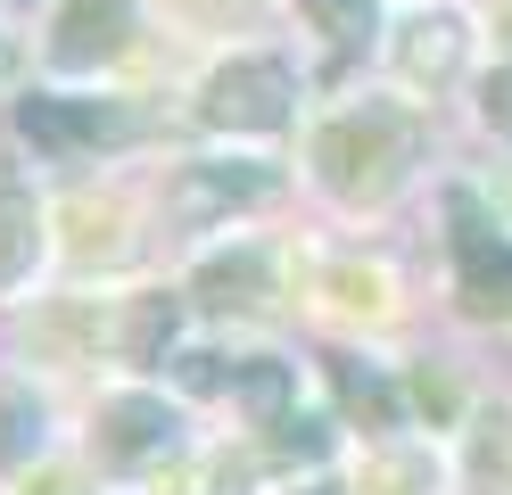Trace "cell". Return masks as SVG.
I'll list each match as a JSON object with an SVG mask.
<instances>
[{
  "mask_svg": "<svg viewBox=\"0 0 512 495\" xmlns=\"http://www.w3.org/2000/svg\"><path fill=\"white\" fill-rule=\"evenodd\" d=\"M413 165H422V108L397 91H356L306 132V182L347 215L389 207L413 182Z\"/></svg>",
  "mask_w": 512,
  "mask_h": 495,
  "instance_id": "6da1fadb",
  "label": "cell"
},
{
  "mask_svg": "<svg viewBox=\"0 0 512 495\" xmlns=\"http://www.w3.org/2000/svg\"><path fill=\"white\" fill-rule=\"evenodd\" d=\"M298 116V66L281 50H232L207 66L199 83V124L207 132H240V141H273Z\"/></svg>",
  "mask_w": 512,
  "mask_h": 495,
  "instance_id": "7a4b0ae2",
  "label": "cell"
},
{
  "mask_svg": "<svg viewBox=\"0 0 512 495\" xmlns=\"http://www.w3.org/2000/svg\"><path fill=\"white\" fill-rule=\"evenodd\" d=\"M17 132L50 165H91L124 141H141V108L133 99H108V91H34L17 108Z\"/></svg>",
  "mask_w": 512,
  "mask_h": 495,
  "instance_id": "3957f363",
  "label": "cell"
},
{
  "mask_svg": "<svg viewBox=\"0 0 512 495\" xmlns=\"http://www.w3.org/2000/svg\"><path fill=\"white\" fill-rule=\"evenodd\" d=\"M182 454H190L182 413H174L157 388H108V396H100V413H91V462H100V471L157 479V471L182 462Z\"/></svg>",
  "mask_w": 512,
  "mask_h": 495,
  "instance_id": "277c9868",
  "label": "cell"
},
{
  "mask_svg": "<svg viewBox=\"0 0 512 495\" xmlns=\"http://www.w3.org/2000/svg\"><path fill=\"white\" fill-rule=\"evenodd\" d=\"M273 198V165L265 157H182L166 182V215L182 231H223L232 215Z\"/></svg>",
  "mask_w": 512,
  "mask_h": 495,
  "instance_id": "5b68a950",
  "label": "cell"
},
{
  "mask_svg": "<svg viewBox=\"0 0 512 495\" xmlns=\"http://www.w3.org/2000/svg\"><path fill=\"white\" fill-rule=\"evenodd\" d=\"M182 388L240 405L248 429H281L298 405V363H281V355H182Z\"/></svg>",
  "mask_w": 512,
  "mask_h": 495,
  "instance_id": "8992f818",
  "label": "cell"
},
{
  "mask_svg": "<svg viewBox=\"0 0 512 495\" xmlns=\"http://www.w3.org/2000/svg\"><path fill=\"white\" fill-rule=\"evenodd\" d=\"M463 66H471V17L463 9H405L397 33H389V75L405 91H446V83H463Z\"/></svg>",
  "mask_w": 512,
  "mask_h": 495,
  "instance_id": "52a82bcc",
  "label": "cell"
},
{
  "mask_svg": "<svg viewBox=\"0 0 512 495\" xmlns=\"http://www.w3.org/2000/svg\"><path fill=\"white\" fill-rule=\"evenodd\" d=\"M190 289H199V306L223 314V322H265L281 306V248L232 240V248H215L199 273H190Z\"/></svg>",
  "mask_w": 512,
  "mask_h": 495,
  "instance_id": "ba28073f",
  "label": "cell"
},
{
  "mask_svg": "<svg viewBox=\"0 0 512 495\" xmlns=\"http://www.w3.org/2000/svg\"><path fill=\"white\" fill-rule=\"evenodd\" d=\"M58 256H67V273H124V264L141 256V240H133V198H124V190L75 198Z\"/></svg>",
  "mask_w": 512,
  "mask_h": 495,
  "instance_id": "9c48e42d",
  "label": "cell"
},
{
  "mask_svg": "<svg viewBox=\"0 0 512 495\" xmlns=\"http://www.w3.org/2000/svg\"><path fill=\"white\" fill-rule=\"evenodd\" d=\"M306 297H314L331 322H364V330H380V322L397 314V273H389L380 256H314Z\"/></svg>",
  "mask_w": 512,
  "mask_h": 495,
  "instance_id": "30bf717a",
  "label": "cell"
},
{
  "mask_svg": "<svg viewBox=\"0 0 512 495\" xmlns=\"http://www.w3.org/2000/svg\"><path fill=\"white\" fill-rule=\"evenodd\" d=\"M124 42H133V9L124 0H67L50 17V66L58 75H91V66L124 58Z\"/></svg>",
  "mask_w": 512,
  "mask_h": 495,
  "instance_id": "8fae6325",
  "label": "cell"
},
{
  "mask_svg": "<svg viewBox=\"0 0 512 495\" xmlns=\"http://www.w3.org/2000/svg\"><path fill=\"white\" fill-rule=\"evenodd\" d=\"M438 479H446V454L430 438H372L356 454L347 495H438Z\"/></svg>",
  "mask_w": 512,
  "mask_h": 495,
  "instance_id": "7c38bea8",
  "label": "cell"
},
{
  "mask_svg": "<svg viewBox=\"0 0 512 495\" xmlns=\"http://www.w3.org/2000/svg\"><path fill=\"white\" fill-rule=\"evenodd\" d=\"M42 248H50V215L25 182H0V297H17L25 281L42 273Z\"/></svg>",
  "mask_w": 512,
  "mask_h": 495,
  "instance_id": "4fadbf2b",
  "label": "cell"
},
{
  "mask_svg": "<svg viewBox=\"0 0 512 495\" xmlns=\"http://www.w3.org/2000/svg\"><path fill=\"white\" fill-rule=\"evenodd\" d=\"M455 471L471 495H512V405H479L463 421V454Z\"/></svg>",
  "mask_w": 512,
  "mask_h": 495,
  "instance_id": "5bb4252c",
  "label": "cell"
},
{
  "mask_svg": "<svg viewBox=\"0 0 512 495\" xmlns=\"http://www.w3.org/2000/svg\"><path fill=\"white\" fill-rule=\"evenodd\" d=\"M42 462V396L25 380H0V479Z\"/></svg>",
  "mask_w": 512,
  "mask_h": 495,
  "instance_id": "9a60e30c",
  "label": "cell"
},
{
  "mask_svg": "<svg viewBox=\"0 0 512 495\" xmlns=\"http://www.w3.org/2000/svg\"><path fill=\"white\" fill-rule=\"evenodd\" d=\"M157 495H248V471L232 454H215V446H190L182 462L157 471Z\"/></svg>",
  "mask_w": 512,
  "mask_h": 495,
  "instance_id": "2e32d148",
  "label": "cell"
},
{
  "mask_svg": "<svg viewBox=\"0 0 512 495\" xmlns=\"http://www.w3.org/2000/svg\"><path fill=\"white\" fill-rule=\"evenodd\" d=\"M298 17L331 58H356L372 42V0H298Z\"/></svg>",
  "mask_w": 512,
  "mask_h": 495,
  "instance_id": "e0dca14e",
  "label": "cell"
},
{
  "mask_svg": "<svg viewBox=\"0 0 512 495\" xmlns=\"http://www.w3.org/2000/svg\"><path fill=\"white\" fill-rule=\"evenodd\" d=\"M339 396H347V413H364L372 429H380V438H389V429H397V388L389 380H380V372H356V363H339Z\"/></svg>",
  "mask_w": 512,
  "mask_h": 495,
  "instance_id": "ac0fdd59",
  "label": "cell"
},
{
  "mask_svg": "<svg viewBox=\"0 0 512 495\" xmlns=\"http://www.w3.org/2000/svg\"><path fill=\"white\" fill-rule=\"evenodd\" d=\"M256 9V0H166V17L190 25V33H223V25H240Z\"/></svg>",
  "mask_w": 512,
  "mask_h": 495,
  "instance_id": "d6986e66",
  "label": "cell"
},
{
  "mask_svg": "<svg viewBox=\"0 0 512 495\" xmlns=\"http://www.w3.org/2000/svg\"><path fill=\"white\" fill-rule=\"evenodd\" d=\"M479 124L512 141V58H496L488 75H479Z\"/></svg>",
  "mask_w": 512,
  "mask_h": 495,
  "instance_id": "ffe728a7",
  "label": "cell"
},
{
  "mask_svg": "<svg viewBox=\"0 0 512 495\" xmlns=\"http://www.w3.org/2000/svg\"><path fill=\"white\" fill-rule=\"evenodd\" d=\"M290 495H339V487H331V479H306V487H290Z\"/></svg>",
  "mask_w": 512,
  "mask_h": 495,
  "instance_id": "44dd1931",
  "label": "cell"
},
{
  "mask_svg": "<svg viewBox=\"0 0 512 495\" xmlns=\"http://www.w3.org/2000/svg\"><path fill=\"white\" fill-rule=\"evenodd\" d=\"M9 66H17V58H9V42H0V83H9Z\"/></svg>",
  "mask_w": 512,
  "mask_h": 495,
  "instance_id": "7402d4cb",
  "label": "cell"
},
{
  "mask_svg": "<svg viewBox=\"0 0 512 495\" xmlns=\"http://www.w3.org/2000/svg\"><path fill=\"white\" fill-rule=\"evenodd\" d=\"M9 9H34V0H9Z\"/></svg>",
  "mask_w": 512,
  "mask_h": 495,
  "instance_id": "603a6c76",
  "label": "cell"
}]
</instances>
